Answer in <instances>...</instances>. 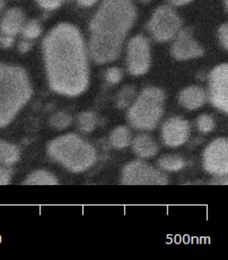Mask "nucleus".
<instances>
[{"mask_svg":"<svg viewBox=\"0 0 228 260\" xmlns=\"http://www.w3.org/2000/svg\"><path fill=\"white\" fill-rule=\"evenodd\" d=\"M50 88L58 94L76 96L87 88L89 73L82 35L69 23L54 27L42 44Z\"/></svg>","mask_w":228,"mask_h":260,"instance_id":"1","label":"nucleus"},{"mask_svg":"<svg viewBox=\"0 0 228 260\" xmlns=\"http://www.w3.org/2000/svg\"><path fill=\"white\" fill-rule=\"evenodd\" d=\"M136 19L132 0H105L90 24V56L98 64L113 62Z\"/></svg>","mask_w":228,"mask_h":260,"instance_id":"2","label":"nucleus"},{"mask_svg":"<svg viewBox=\"0 0 228 260\" xmlns=\"http://www.w3.org/2000/svg\"><path fill=\"white\" fill-rule=\"evenodd\" d=\"M32 94L22 68L0 64V127L10 124Z\"/></svg>","mask_w":228,"mask_h":260,"instance_id":"3","label":"nucleus"},{"mask_svg":"<svg viewBox=\"0 0 228 260\" xmlns=\"http://www.w3.org/2000/svg\"><path fill=\"white\" fill-rule=\"evenodd\" d=\"M48 153L55 161L74 173L84 172L96 161L93 146L75 134L55 139L48 145Z\"/></svg>","mask_w":228,"mask_h":260,"instance_id":"4","label":"nucleus"},{"mask_svg":"<svg viewBox=\"0 0 228 260\" xmlns=\"http://www.w3.org/2000/svg\"><path fill=\"white\" fill-rule=\"evenodd\" d=\"M164 102L165 95L161 89L145 88L128 111V122L137 129H154L164 113Z\"/></svg>","mask_w":228,"mask_h":260,"instance_id":"5","label":"nucleus"},{"mask_svg":"<svg viewBox=\"0 0 228 260\" xmlns=\"http://www.w3.org/2000/svg\"><path fill=\"white\" fill-rule=\"evenodd\" d=\"M121 182L128 185H166V173L143 160H135L122 169Z\"/></svg>","mask_w":228,"mask_h":260,"instance_id":"6","label":"nucleus"},{"mask_svg":"<svg viewBox=\"0 0 228 260\" xmlns=\"http://www.w3.org/2000/svg\"><path fill=\"white\" fill-rule=\"evenodd\" d=\"M181 20L172 7L162 6L158 8L148 24V28L154 39L167 42L174 39L180 31Z\"/></svg>","mask_w":228,"mask_h":260,"instance_id":"7","label":"nucleus"},{"mask_svg":"<svg viewBox=\"0 0 228 260\" xmlns=\"http://www.w3.org/2000/svg\"><path fill=\"white\" fill-rule=\"evenodd\" d=\"M203 165L215 177L226 176L228 172V142L225 138L215 139L205 149Z\"/></svg>","mask_w":228,"mask_h":260,"instance_id":"8","label":"nucleus"},{"mask_svg":"<svg viewBox=\"0 0 228 260\" xmlns=\"http://www.w3.org/2000/svg\"><path fill=\"white\" fill-rule=\"evenodd\" d=\"M151 64V48L149 41L143 36H137L130 40L127 50L128 71L133 75L146 73Z\"/></svg>","mask_w":228,"mask_h":260,"instance_id":"9","label":"nucleus"},{"mask_svg":"<svg viewBox=\"0 0 228 260\" xmlns=\"http://www.w3.org/2000/svg\"><path fill=\"white\" fill-rule=\"evenodd\" d=\"M210 98L212 104L217 109L227 113V64H222L215 67L210 78Z\"/></svg>","mask_w":228,"mask_h":260,"instance_id":"10","label":"nucleus"},{"mask_svg":"<svg viewBox=\"0 0 228 260\" xmlns=\"http://www.w3.org/2000/svg\"><path fill=\"white\" fill-rule=\"evenodd\" d=\"M164 143L170 147H177L187 142L190 135V126L186 120L174 117L167 120L162 128Z\"/></svg>","mask_w":228,"mask_h":260,"instance_id":"11","label":"nucleus"},{"mask_svg":"<svg viewBox=\"0 0 228 260\" xmlns=\"http://www.w3.org/2000/svg\"><path fill=\"white\" fill-rule=\"evenodd\" d=\"M173 56L177 60H185L198 58L204 54V50L198 43L189 29L179 31L172 48Z\"/></svg>","mask_w":228,"mask_h":260,"instance_id":"12","label":"nucleus"},{"mask_svg":"<svg viewBox=\"0 0 228 260\" xmlns=\"http://www.w3.org/2000/svg\"><path fill=\"white\" fill-rule=\"evenodd\" d=\"M25 15L22 10L18 8L8 10L1 22L2 32L6 36L14 37L22 30L24 26Z\"/></svg>","mask_w":228,"mask_h":260,"instance_id":"13","label":"nucleus"},{"mask_svg":"<svg viewBox=\"0 0 228 260\" xmlns=\"http://www.w3.org/2000/svg\"><path fill=\"white\" fill-rule=\"evenodd\" d=\"M135 155L141 158H150L157 155L159 146L155 139L147 134L138 135L132 142Z\"/></svg>","mask_w":228,"mask_h":260,"instance_id":"14","label":"nucleus"},{"mask_svg":"<svg viewBox=\"0 0 228 260\" xmlns=\"http://www.w3.org/2000/svg\"><path fill=\"white\" fill-rule=\"evenodd\" d=\"M207 99L206 92L199 86H189L181 92L179 102L185 109L195 110L205 104Z\"/></svg>","mask_w":228,"mask_h":260,"instance_id":"15","label":"nucleus"},{"mask_svg":"<svg viewBox=\"0 0 228 260\" xmlns=\"http://www.w3.org/2000/svg\"><path fill=\"white\" fill-rule=\"evenodd\" d=\"M109 141L111 145L115 149H124L132 144V133L126 126H118L112 131Z\"/></svg>","mask_w":228,"mask_h":260,"instance_id":"16","label":"nucleus"},{"mask_svg":"<svg viewBox=\"0 0 228 260\" xmlns=\"http://www.w3.org/2000/svg\"><path fill=\"white\" fill-rule=\"evenodd\" d=\"M20 157V151L16 146L0 140V166H10L16 164Z\"/></svg>","mask_w":228,"mask_h":260,"instance_id":"17","label":"nucleus"},{"mask_svg":"<svg viewBox=\"0 0 228 260\" xmlns=\"http://www.w3.org/2000/svg\"><path fill=\"white\" fill-rule=\"evenodd\" d=\"M58 183L56 176L49 171H36L27 177L25 184L31 185H54Z\"/></svg>","mask_w":228,"mask_h":260,"instance_id":"18","label":"nucleus"},{"mask_svg":"<svg viewBox=\"0 0 228 260\" xmlns=\"http://www.w3.org/2000/svg\"><path fill=\"white\" fill-rule=\"evenodd\" d=\"M158 165L162 171L177 172L184 168L185 161L180 156L170 154L161 156L158 160Z\"/></svg>","mask_w":228,"mask_h":260,"instance_id":"19","label":"nucleus"},{"mask_svg":"<svg viewBox=\"0 0 228 260\" xmlns=\"http://www.w3.org/2000/svg\"><path fill=\"white\" fill-rule=\"evenodd\" d=\"M97 124V117L92 112H84L78 118V124L80 130L88 133L94 130Z\"/></svg>","mask_w":228,"mask_h":260,"instance_id":"20","label":"nucleus"},{"mask_svg":"<svg viewBox=\"0 0 228 260\" xmlns=\"http://www.w3.org/2000/svg\"><path fill=\"white\" fill-rule=\"evenodd\" d=\"M135 96V90L134 86H125L118 95L117 103L118 107L124 109L132 103Z\"/></svg>","mask_w":228,"mask_h":260,"instance_id":"21","label":"nucleus"},{"mask_svg":"<svg viewBox=\"0 0 228 260\" xmlns=\"http://www.w3.org/2000/svg\"><path fill=\"white\" fill-rule=\"evenodd\" d=\"M72 118L69 114L59 112L54 114L50 118V122L52 127L57 130H63L71 124Z\"/></svg>","mask_w":228,"mask_h":260,"instance_id":"22","label":"nucleus"},{"mask_svg":"<svg viewBox=\"0 0 228 260\" xmlns=\"http://www.w3.org/2000/svg\"><path fill=\"white\" fill-rule=\"evenodd\" d=\"M23 35L27 39H35L42 32L41 24L36 20H31L25 25L22 29Z\"/></svg>","mask_w":228,"mask_h":260,"instance_id":"23","label":"nucleus"},{"mask_svg":"<svg viewBox=\"0 0 228 260\" xmlns=\"http://www.w3.org/2000/svg\"><path fill=\"white\" fill-rule=\"evenodd\" d=\"M198 130L203 133L212 132L215 127V122L213 118L207 114H203L198 118Z\"/></svg>","mask_w":228,"mask_h":260,"instance_id":"24","label":"nucleus"},{"mask_svg":"<svg viewBox=\"0 0 228 260\" xmlns=\"http://www.w3.org/2000/svg\"><path fill=\"white\" fill-rule=\"evenodd\" d=\"M122 72L119 68L112 67L107 71L106 78L111 84H117L122 78Z\"/></svg>","mask_w":228,"mask_h":260,"instance_id":"25","label":"nucleus"},{"mask_svg":"<svg viewBox=\"0 0 228 260\" xmlns=\"http://www.w3.org/2000/svg\"><path fill=\"white\" fill-rule=\"evenodd\" d=\"M41 8L47 10L57 9L62 5V0H37Z\"/></svg>","mask_w":228,"mask_h":260,"instance_id":"26","label":"nucleus"},{"mask_svg":"<svg viewBox=\"0 0 228 260\" xmlns=\"http://www.w3.org/2000/svg\"><path fill=\"white\" fill-rule=\"evenodd\" d=\"M11 170L6 167L0 166V185H7L11 181Z\"/></svg>","mask_w":228,"mask_h":260,"instance_id":"27","label":"nucleus"},{"mask_svg":"<svg viewBox=\"0 0 228 260\" xmlns=\"http://www.w3.org/2000/svg\"><path fill=\"white\" fill-rule=\"evenodd\" d=\"M219 39L221 44L225 50L227 49L228 37H227V24H223L219 29Z\"/></svg>","mask_w":228,"mask_h":260,"instance_id":"28","label":"nucleus"},{"mask_svg":"<svg viewBox=\"0 0 228 260\" xmlns=\"http://www.w3.org/2000/svg\"><path fill=\"white\" fill-rule=\"evenodd\" d=\"M14 41L13 37H9V36H6V37L0 39V42H1L2 46L5 48L10 47L13 44Z\"/></svg>","mask_w":228,"mask_h":260,"instance_id":"29","label":"nucleus"},{"mask_svg":"<svg viewBox=\"0 0 228 260\" xmlns=\"http://www.w3.org/2000/svg\"><path fill=\"white\" fill-rule=\"evenodd\" d=\"M31 45L29 42H22L19 44L18 48L21 53H26L31 49Z\"/></svg>","mask_w":228,"mask_h":260,"instance_id":"30","label":"nucleus"},{"mask_svg":"<svg viewBox=\"0 0 228 260\" xmlns=\"http://www.w3.org/2000/svg\"><path fill=\"white\" fill-rule=\"evenodd\" d=\"M98 0H77L78 4L82 7H90L96 4Z\"/></svg>","mask_w":228,"mask_h":260,"instance_id":"31","label":"nucleus"},{"mask_svg":"<svg viewBox=\"0 0 228 260\" xmlns=\"http://www.w3.org/2000/svg\"><path fill=\"white\" fill-rule=\"evenodd\" d=\"M168 1L173 5L179 6L186 5V4L190 3L193 0H168Z\"/></svg>","mask_w":228,"mask_h":260,"instance_id":"32","label":"nucleus"},{"mask_svg":"<svg viewBox=\"0 0 228 260\" xmlns=\"http://www.w3.org/2000/svg\"><path fill=\"white\" fill-rule=\"evenodd\" d=\"M4 7V0H0V13H1L2 10Z\"/></svg>","mask_w":228,"mask_h":260,"instance_id":"33","label":"nucleus"},{"mask_svg":"<svg viewBox=\"0 0 228 260\" xmlns=\"http://www.w3.org/2000/svg\"><path fill=\"white\" fill-rule=\"evenodd\" d=\"M141 1H142L143 2H149L150 0H141Z\"/></svg>","mask_w":228,"mask_h":260,"instance_id":"34","label":"nucleus"},{"mask_svg":"<svg viewBox=\"0 0 228 260\" xmlns=\"http://www.w3.org/2000/svg\"><path fill=\"white\" fill-rule=\"evenodd\" d=\"M0 39H1V38H0Z\"/></svg>","mask_w":228,"mask_h":260,"instance_id":"35","label":"nucleus"}]
</instances>
